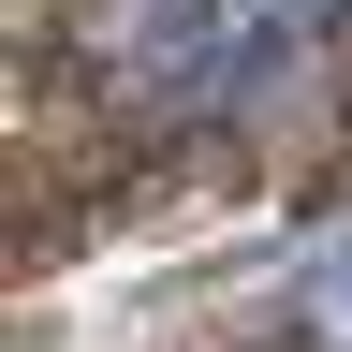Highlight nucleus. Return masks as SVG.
Segmentation results:
<instances>
[{"label": "nucleus", "mask_w": 352, "mask_h": 352, "mask_svg": "<svg viewBox=\"0 0 352 352\" xmlns=\"http://www.w3.org/2000/svg\"><path fill=\"white\" fill-rule=\"evenodd\" d=\"M308 323L352 352V235H323V250H308Z\"/></svg>", "instance_id": "nucleus-2"}, {"label": "nucleus", "mask_w": 352, "mask_h": 352, "mask_svg": "<svg viewBox=\"0 0 352 352\" xmlns=\"http://www.w3.org/2000/svg\"><path fill=\"white\" fill-rule=\"evenodd\" d=\"M250 44H264V0H118L103 15V59L147 88H220Z\"/></svg>", "instance_id": "nucleus-1"}]
</instances>
